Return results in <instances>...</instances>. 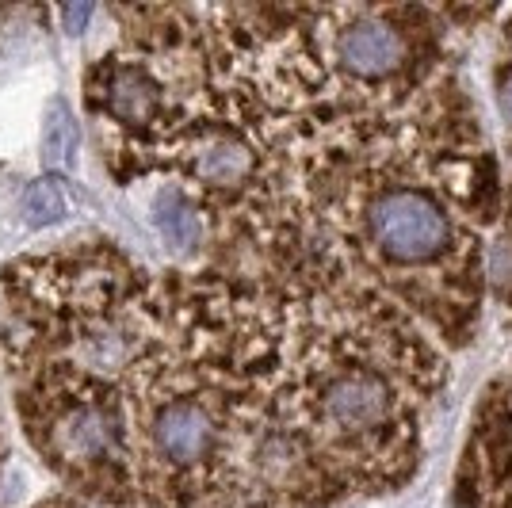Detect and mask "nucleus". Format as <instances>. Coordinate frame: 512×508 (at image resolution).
<instances>
[{"mask_svg":"<svg viewBox=\"0 0 512 508\" xmlns=\"http://www.w3.org/2000/svg\"><path fill=\"white\" fill-rule=\"evenodd\" d=\"M23 214L31 226H54L65 214V195L54 180H35L23 191Z\"/></svg>","mask_w":512,"mask_h":508,"instance_id":"nucleus-10","label":"nucleus"},{"mask_svg":"<svg viewBox=\"0 0 512 508\" xmlns=\"http://www.w3.org/2000/svg\"><path fill=\"white\" fill-rule=\"evenodd\" d=\"M73 149H77V123H73V111L54 100L46 111V127H43V157L50 169H65L73 165Z\"/></svg>","mask_w":512,"mask_h":508,"instance_id":"nucleus-7","label":"nucleus"},{"mask_svg":"<svg viewBox=\"0 0 512 508\" xmlns=\"http://www.w3.org/2000/svg\"><path fill=\"white\" fill-rule=\"evenodd\" d=\"M493 272H497V279L512 276V245L509 241H497V249H493Z\"/></svg>","mask_w":512,"mask_h":508,"instance_id":"nucleus-12","label":"nucleus"},{"mask_svg":"<svg viewBox=\"0 0 512 508\" xmlns=\"http://www.w3.org/2000/svg\"><path fill=\"white\" fill-rule=\"evenodd\" d=\"M153 436H157V447H161L169 459L192 463V459H199V455L211 447L214 428L203 409H195V405H169V409L157 417Z\"/></svg>","mask_w":512,"mask_h":508,"instance_id":"nucleus-4","label":"nucleus"},{"mask_svg":"<svg viewBox=\"0 0 512 508\" xmlns=\"http://www.w3.org/2000/svg\"><path fill=\"white\" fill-rule=\"evenodd\" d=\"M157 230L169 237L172 245H180V249H188L199 241V218L195 211L184 203V199H176V195H165L161 203H157Z\"/></svg>","mask_w":512,"mask_h":508,"instance_id":"nucleus-9","label":"nucleus"},{"mask_svg":"<svg viewBox=\"0 0 512 508\" xmlns=\"http://www.w3.org/2000/svg\"><path fill=\"white\" fill-rule=\"evenodd\" d=\"M390 405L386 386L375 375H348V379L333 382L325 394V413L341 428H367L379 424Z\"/></svg>","mask_w":512,"mask_h":508,"instance_id":"nucleus-3","label":"nucleus"},{"mask_svg":"<svg viewBox=\"0 0 512 508\" xmlns=\"http://www.w3.org/2000/svg\"><path fill=\"white\" fill-rule=\"evenodd\" d=\"M199 172L211 184H234V180H241L249 172V153H245V146L226 142V138L211 142V146L199 153Z\"/></svg>","mask_w":512,"mask_h":508,"instance_id":"nucleus-8","label":"nucleus"},{"mask_svg":"<svg viewBox=\"0 0 512 508\" xmlns=\"http://www.w3.org/2000/svg\"><path fill=\"white\" fill-rule=\"evenodd\" d=\"M115 444V421L107 417L104 409H77L73 417H65L58 428V447L65 455H100Z\"/></svg>","mask_w":512,"mask_h":508,"instance_id":"nucleus-5","label":"nucleus"},{"mask_svg":"<svg viewBox=\"0 0 512 508\" xmlns=\"http://www.w3.org/2000/svg\"><path fill=\"white\" fill-rule=\"evenodd\" d=\"M371 230H375V241L398 260H425L440 253V245L448 241L444 214L425 195H413V191H394L379 199L371 211Z\"/></svg>","mask_w":512,"mask_h":508,"instance_id":"nucleus-1","label":"nucleus"},{"mask_svg":"<svg viewBox=\"0 0 512 508\" xmlns=\"http://www.w3.org/2000/svg\"><path fill=\"white\" fill-rule=\"evenodd\" d=\"M341 58L363 77H383L402 62V39L379 20H360L344 31Z\"/></svg>","mask_w":512,"mask_h":508,"instance_id":"nucleus-2","label":"nucleus"},{"mask_svg":"<svg viewBox=\"0 0 512 508\" xmlns=\"http://www.w3.org/2000/svg\"><path fill=\"white\" fill-rule=\"evenodd\" d=\"M88 16H92V4H73V8H65V12H62L65 31H69V35H77V31H85Z\"/></svg>","mask_w":512,"mask_h":508,"instance_id":"nucleus-11","label":"nucleus"},{"mask_svg":"<svg viewBox=\"0 0 512 508\" xmlns=\"http://www.w3.org/2000/svg\"><path fill=\"white\" fill-rule=\"evenodd\" d=\"M107 107H111V115H119L123 123H146L153 111H157V88H153V81L146 73L123 69V73H115V81H111Z\"/></svg>","mask_w":512,"mask_h":508,"instance_id":"nucleus-6","label":"nucleus"},{"mask_svg":"<svg viewBox=\"0 0 512 508\" xmlns=\"http://www.w3.org/2000/svg\"><path fill=\"white\" fill-rule=\"evenodd\" d=\"M497 96H501V111L512 119V73H505V81H501V92H497Z\"/></svg>","mask_w":512,"mask_h":508,"instance_id":"nucleus-13","label":"nucleus"}]
</instances>
